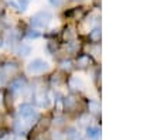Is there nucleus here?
Returning <instances> with one entry per match:
<instances>
[{
    "instance_id": "39448f33",
    "label": "nucleus",
    "mask_w": 160,
    "mask_h": 140,
    "mask_svg": "<svg viewBox=\"0 0 160 140\" xmlns=\"http://www.w3.org/2000/svg\"><path fill=\"white\" fill-rule=\"evenodd\" d=\"M30 52H31V47L27 46V44H21L20 48H18V54L23 55V57H27Z\"/></svg>"
},
{
    "instance_id": "20e7f679",
    "label": "nucleus",
    "mask_w": 160,
    "mask_h": 140,
    "mask_svg": "<svg viewBox=\"0 0 160 140\" xmlns=\"http://www.w3.org/2000/svg\"><path fill=\"white\" fill-rule=\"evenodd\" d=\"M0 70H2V72L4 74V76H6V78H12V76H14L18 72V67H17V64H14V62H12V64H6V65H2V67H0Z\"/></svg>"
},
{
    "instance_id": "f257e3e1",
    "label": "nucleus",
    "mask_w": 160,
    "mask_h": 140,
    "mask_svg": "<svg viewBox=\"0 0 160 140\" xmlns=\"http://www.w3.org/2000/svg\"><path fill=\"white\" fill-rule=\"evenodd\" d=\"M51 22V13L48 12H38L31 17V26L36 28H44Z\"/></svg>"
},
{
    "instance_id": "f8f14e48",
    "label": "nucleus",
    "mask_w": 160,
    "mask_h": 140,
    "mask_svg": "<svg viewBox=\"0 0 160 140\" xmlns=\"http://www.w3.org/2000/svg\"><path fill=\"white\" fill-rule=\"evenodd\" d=\"M18 2H20V6L23 7V9H21V10H24V7L28 4V2H30V0H18Z\"/></svg>"
},
{
    "instance_id": "423d86ee",
    "label": "nucleus",
    "mask_w": 160,
    "mask_h": 140,
    "mask_svg": "<svg viewBox=\"0 0 160 140\" xmlns=\"http://www.w3.org/2000/svg\"><path fill=\"white\" fill-rule=\"evenodd\" d=\"M67 137H68V140H78L79 139V133L75 130V129H68Z\"/></svg>"
},
{
    "instance_id": "9d476101",
    "label": "nucleus",
    "mask_w": 160,
    "mask_h": 140,
    "mask_svg": "<svg viewBox=\"0 0 160 140\" xmlns=\"http://www.w3.org/2000/svg\"><path fill=\"white\" fill-rule=\"evenodd\" d=\"M6 81H7V78L4 76V74L2 72V70H0V85H3V84H6Z\"/></svg>"
},
{
    "instance_id": "1a4fd4ad",
    "label": "nucleus",
    "mask_w": 160,
    "mask_h": 140,
    "mask_svg": "<svg viewBox=\"0 0 160 140\" xmlns=\"http://www.w3.org/2000/svg\"><path fill=\"white\" fill-rule=\"evenodd\" d=\"M7 134H9V133H7V129H4V128H0V140H2V139H4V137H6Z\"/></svg>"
},
{
    "instance_id": "6e6552de",
    "label": "nucleus",
    "mask_w": 160,
    "mask_h": 140,
    "mask_svg": "<svg viewBox=\"0 0 160 140\" xmlns=\"http://www.w3.org/2000/svg\"><path fill=\"white\" fill-rule=\"evenodd\" d=\"M68 50H70L71 54H75V52L78 51V44L77 43H70L68 44Z\"/></svg>"
},
{
    "instance_id": "7ed1b4c3",
    "label": "nucleus",
    "mask_w": 160,
    "mask_h": 140,
    "mask_svg": "<svg viewBox=\"0 0 160 140\" xmlns=\"http://www.w3.org/2000/svg\"><path fill=\"white\" fill-rule=\"evenodd\" d=\"M18 115L21 119H26V120H30V119L36 118V110L31 105H21L20 109H18Z\"/></svg>"
},
{
    "instance_id": "4468645a",
    "label": "nucleus",
    "mask_w": 160,
    "mask_h": 140,
    "mask_svg": "<svg viewBox=\"0 0 160 140\" xmlns=\"http://www.w3.org/2000/svg\"><path fill=\"white\" fill-rule=\"evenodd\" d=\"M2 31H3V23L0 22V34H2Z\"/></svg>"
},
{
    "instance_id": "ddd939ff",
    "label": "nucleus",
    "mask_w": 160,
    "mask_h": 140,
    "mask_svg": "<svg viewBox=\"0 0 160 140\" xmlns=\"http://www.w3.org/2000/svg\"><path fill=\"white\" fill-rule=\"evenodd\" d=\"M3 120H4V119H3V115H0V128H2V123H3Z\"/></svg>"
},
{
    "instance_id": "0eeeda50",
    "label": "nucleus",
    "mask_w": 160,
    "mask_h": 140,
    "mask_svg": "<svg viewBox=\"0 0 160 140\" xmlns=\"http://www.w3.org/2000/svg\"><path fill=\"white\" fill-rule=\"evenodd\" d=\"M88 136L92 137V139H95V137L99 136V130H98L97 128H89L88 129Z\"/></svg>"
},
{
    "instance_id": "9b49d317",
    "label": "nucleus",
    "mask_w": 160,
    "mask_h": 140,
    "mask_svg": "<svg viewBox=\"0 0 160 140\" xmlns=\"http://www.w3.org/2000/svg\"><path fill=\"white\" fill-rule=\"evenodd\" d=\"M50 2H51V4L52 6H61V4L64 3V0H50Z\"/></svg>"
},
{
    "instance_id": "f03ea898",
    "label": "nucleus",
    "mask_w": 160,
    "mask_h": 140,
    "mask_svg": "<svg viewBox=\"0 0 160 140\" xmlns=\"http://www.w3.org/2000/svg\"><path fill=\"white\" fill-rule=\"evenodd\" d=\"M48 68H50L48 62L41 60V58L33 60V61L27 65V71L30 74H44L45 71H48Z\"/></svg>"
}]
</instances>
